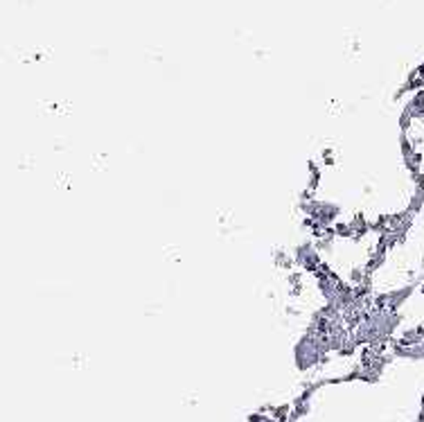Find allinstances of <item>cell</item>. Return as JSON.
Returning a JSON list of instances; mask_svg holds the SVG:
<instances>
[{"label":"cell","mask_w":424,"mask_h":422,"mask_svg":"<svg viewBox=\"0 0 424 422\" xmlns=\"http://www.w3.org/2000/svg\"><path fill=\"white\" fill-rule=\"evenodd\" d=\"M323 357L320 348L316 346V341L309 335L302 337L296 344V364L298 368H311L314 364H318V359Z\"/></svg>","instance_id":"1"},{"label":"cell","mask_w":424,"mask_h":422,"mask_svg":"<svg viewBox=\"0 0 424 422\" xmlns=\"http://www.w3.org/2000/svg\"><path fill=\"white\" fill-rule=\"evenodd\" d=\"M296 265H300L305 271H311V274H316V271L323 267L320 265V255H318V248L314 244H302L296 248Z\"/></svg>","instance_id":"2"}]
</instances>
